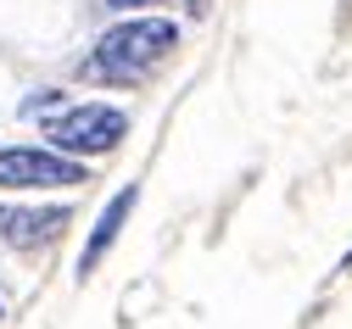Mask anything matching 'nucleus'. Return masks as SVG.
Instances as JSON below:
<instances>
[{"label": "nucleus", "mask_w": 352, "mask_h": 329, "mask_svg": "<svg viewBox=\"0 0 352 329\" xmlns=\"http://www.w3.org/2000/svg\"><path fill=\"white\" fill-rule=\"evenodd\" d=\"M107 6H123L129 12V6H146V0H107Z\"/></svg>", "instance_id": "7"}, {"label": "nucleus", "mask_w": 352, "mask_h": 329, "mask_svg": "<svg viewBox=\"0 0 352 329\" xmlns=\"http://www.w3.org/2000/svg\"><path fill=\"white\" fill-rule=\"evenodd\" d=\"M51 106H62V89H34V101H23V117H39Z\"/></svg>", "instance_id": "6"}, {"label": "nucleus", "mask_w": 352, "mask_h": 329, "mask_svg": "<svg viewBox=\"0 0 352 329\" xmlns=\"http://www.w3.org/2000/svg\"><path fill=\"white\" fill-rule=\"evenodd\" d=\"M346 273H352V257H346Z\"/></svg>", "instance_id": "8"}, {"label": "nucleus", "mask_w": 352, "mask_h": 329, "mask_svg": "<svg viewBox=\"0 0 352 329\" xmlns=\"http://www.w3.org/2000/svg\"><path fill=\"white\" fill-rule=\"evenodd\" d=\"M67 218H73L67 207H0V246H12V251L51 246L67 229Z\"/></svg>", "instance_id": "4"}, {"label": "nucleus", "mask_w": 352, "mask_h": 329, "mask_svg": "<svg viewBox=\"0 0 352 329\" xmlns=\"http://www.w3.org/2000/svg\"><path fill=\"white\" fill-rule=\"evenodd\" d=\"M123 134H129V112H118V106H107V101L67 106L62 117H51V123H45L51 151H56V157H73V162L118 151V139H123Z\"/></svg>", "instance_id": "2"}, {"label": "nucleus", "mask_w": 352, "mask_h": 329, "mask_svg": "<svg viewBox=\"0 0 352 329\" xmlns=\"http://www.w3.org/2000/svg\"><path fill=\"white\" fill-rule=\"evenodd\" d=\"M67 184H90V168L56 151H39V146L0 151V190H67Z\"/></svg>", "instance_id": "3"}, {"label": "nucleus", "mask_w": 352, "mask_h": 329, "mask_svg": "<svg viewBox=\"0 0 352 329\" xmlns=\"http://www.w3.org/2000/svg\"><path fill=\"white\" fill-rule=\"evenodd\" d=\"M135 201H140V184H123V190L107 201V212L96 218L90 240H84V251H78V273H96V262L112 251V240L123 234V223H129V212H135Z\"/></svg>", "instance_id": "5"}, {"label": "nucleus", "mask_w": 352, "mask_h": 329, "mask_svg": "<svg viewBox=\"0 0 352 329\" xmlns=\"http://www.w3.org/2000/svg\"><path fill=\"white\" fill-rule=\"evenodd\" d=\"M173 45H179V28L168 17H129L96 39V51L78 62V73L96 84H140L151 67L168 62Z\"/></svg>", "instance_id": "1"}]
</instances>
